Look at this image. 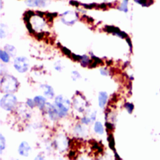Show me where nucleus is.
Returning a JSON list of instances; mask_svg holds the SVG:
<instances>
[{
    "mask_svg": "<svg viewBox=\"0 0 160 160\" xmlns=\"http://www.w3.org/2000/svg\"><path fill=\"white\" fill-rule=\"evenodd\" d=\"M18 82L16 78L11 75H5L1 81V89L2 92L11 93L18 88Z\"/></svg>",
    "mask_w": 160,
    "mask_h": 160,
    "instance_id": "obj_1",
    "label": "nucleus"
},
{
    "mask_svg": "<svg viewBox=\"0 0 160 160\" xmlns=\"http://www.w3.org/2000/svg\"><path fill=\"white\" fill-rule=\"evenodd\" d=\"M55 104L56 108L57 109L59 117H63L67 115L70 106V102L68 99L63 95H59L55 98Z\"/></svg>",
    "mask_w": 160,
    "mask_h": 160,
    "instance_id": "obj_2",
    "label": "nucleus"
},
{
    "mask_svg": "<svg viewBox=\"0 0 160 160\" xmlns=\"http://www.w3.org/2000/svg\"><path fill=\"white\" fill-rule=\"evenodd\" d=\"M17 104V99L13 95L7 94L3 97L0 102L1 108L6 111H10L14 108Z\"/></svg>",
    "mask_w": 160,
    "mask_h": 160,
    "instance_id": "obj_3",
    "label": "nucleus"
},
{
    "mask_svg": "<svg viewBox=\"0 0 160 160\" xmlns=\"http://www.w3.org/2000/svg\"><path fill=\"white\" fill-rule=\"evenodd\" d=\"M29 63L25 57L16 58L14 61V67L19 73L26 72L29 68Z\"/></svg>",
    "mask_w": 160,
    "mask_h": 160,
    "instance_id": "obj_4",
    "label": "nucleus"
},
{
    "mask_svg": "<svg viewBox=\"0 0 160 160\" xmlns=\"http://www.w3.org/2000/svg\"><path fill=\"white\" fill-rule=\"evenodd\" d=\"M63 18L61 21L63 23L67 25H72L74 24L77 19V15L76 13L71 11H66L64 14H63Z\"/></svg>",
    "mask_w": 160,
    "mask_h": 160,
    "instance_id": "obj_5",
    "label": "nucleus"
},
{
    "mask_svg": "<svg viewBox=\"0 0 160 160\" xmlns=\"http://www.w3.org/2000/svg\"><path fill=\"white\" fill-rule=\"evenodd\" d=\"M45 108L47 109V112L50 118L53 120H56L59 117L57 109L55 106H53L49 103H46L45 105Z\"/></svg>",
    "mask_w": 160,
    "mask_h": 160,
    "instance_id": "obj_6",
    "label": "nucleus"
},
{
    "mask_svg": "<svg viewBox=\"0 0 160 160\" xmlns=\"http://www.w3.org/2000/svg\"><path fill=\"white\" fill-rule=\"evenodd\" d=\"M86 103L85 99H83L81 96H76L74 99V106L75 108L79 112H83L85 109Z\"/></svg>",
    "mask_w": 160,
    "mask_h": 160,
    "instance_id": "obj_7",
    "label": "nucleus"
},
{
    "mask_svg": "<svg viewBox=\"0 0 160 160\" xmlns=\"http://www.w3.org/2000/svg\"><path fill=\"white\" fill-rule=\"evenodd\" d=\"M30 151H31V147L27 142L23 141L20 144L18 148V152L20 155L23 156H28Z\"/></svg>",
    "mask_w": 160,
    "mask_h": 160,
    "instance_id": "obj_8",
    "label": "nucleus"
},
{
    "mask_svg": "<svg viewBox=\"0 0 160 160\" xmlns=\"http://www.w3.org/2000/svg\"><path fill=\"white\" fill-rule=\"evenodd\" d=\"M56 146H57L58 149L61 150V151H64V150L67 148L68 141L65 136L62 135L59 136L57 138V139H56Z\"/></svg>",
    "mask_w": 160,
    "mask_h": 160,
    "instance_id": "obj_9",
    "label": "nucleus"
},
{
    "mask_svg": "<svg viewBox=\"0 0 160 160\" xmlns=\"http://www.w3.org/2000/svg\"><path fill=\"white\" fill-rule=\"evenodd\" d=\"M41 88L43 90V93L44 95L47 97L48 98L51 99L55 96L54 90L52 88L51 86H50L48 85H43L41 86Z\"/></svg>",
    "mask_w": 160,
    "mask_h": 160,
    "instance_id": "obj_10",
    "label": "nucleus"
},
{
    "mask_svg": "<svg viewBox=\"0 0 160 160\" xmlns=\"http://www.w3.org/2000/svg\"><path fill=\"white\" fill-rule=\"evenodd\" d=\"M107 99H108L107 93H106L105 91H101L99 93L98 103L100 108H103L105 107L106 101H107Z\"/></svg>",
    "mask_w": 160,
    "mask_h": 160,
    "instance_id": "obj_11",
    "label": "nucleus"
},
{
    "mask_svg": "<svg viewBox=\"0 0 160 160\" xmlns=\"http://www.w3.org/2000/svg\"><path fill=\"white\" fill-rule=\"evenodd\" d=\"M34 101L36 106L40 109H43L45 108L46 99L41 96H37L34 98Z\"/></svg>",
    "mask_w": 160,
    "mask_h": 160,
    "instance_id": "obj_12",
    "label": "nucleus"
},
{
    "mask_svg": "<svg viewBox=\"0 0 160 160\" xmlns=\"http://www.w3.org/2000/svg\"><path fill=\"white\" fill-rule=\"evenodd\" d=\"M5 50L8 53V55L11 56H15L16 54V49L12 45H6L5 46Z\"/></svg>",
    "mask_w": 160,
    "mask_h": 160,
    "instance_id": "obj_13",
    "label": "nucleus"
},
{
    "mask_svg": "<svg viewBox=\"0 0 160 160\" xmlns=\"http://www.w3.org/2000/svg\"><path fill=\"white\" fill-rule=\"evenodd\" d=\"M94 129L96 133H97L98 134H99V135H102V134H103V133H104V128H103L101 123L99 121L96 122L95 125Z\"/></svg>",
    "mask_w": 160,
    "mask_h": 160,
    "instance_id": "obj_14",
    "label": "nucleus"
},
{
    "mask_svg": "<svg viewBox=\"0 0 160 160\" xmlns=\"http://www.w3.org/2000/svg\"><path fill=\"white\" fill-rule=\"evenodd\" d=\"M9 55L8 53L6 51H3V50H1L0 51V58H1V60L5 63H8L9 61Z\"/></svg>",
    "mask_w": 160,
    "mask_h": 160,
    "instance_id": "obj_15",
    "label": "nucleus"
},
{
    "mask_svg": "<svg viewBox=\"0 0 160 160\" xmlns=\"http://www.w3.org/2000/svg\"><path fill=\"white\" fill-rule=\"evenodd\" d=\"M80 61H81V65L83 66H86L87 65L90 64V62H91V60L89 59V58L86 55H83L82 56L81 59L80 60Z\"/></svg>",
    "mask_w": 160,
    "mask_h": 160,
    "instance_id": "obj_16",
    "label": "nucleus"
},
{
    "mask_svg": "<svg viewBox=\"0 0 160 160\" xmlns=\"http://www.w3.org/2000/svg\"><path fill=\"white\" fill-rule=\"evenodd\" d=\"M6 147V141L5 138L3 137L2 135H0V153H2V151H3Z\"/></svg>",
    "mask_w": 160,
    "mask_h": 160,
    "instance_id": "obj_17",
    "label": "nucleus"
},
{
    "mask_svg": "<svg viewBox=\"0 0 160 160\" xmlns=\"http://www.w3.org/2000/svg\"><path fill=\"white\" fill-rule=\"evenodd\" d=\"M105 31L109 32V33H117L118 31H120V30L119 28L115 27V26H106L105 28Z\"/></svg>",
    "mask_w": 160,
    "mask_h": 160,
    "instance_id": "obj_18",
    "label": "nucleus"
},
{
    "mask_svg": "<svg viewBox=\"0 0 160 160\" xmlns=\"http://www.w3.org/2000/svg\"><path fill=\"white\" fill-rule=\"evenodd\" d=\"M108 141H109V147L111 148L112 149H115V141H114V138L112 136V135H109L108 137Z\"/></svg>",
    "mask_w": 160,
    "mask_h": 160,
    "instance_id": "obj_19",
    "label": "nucleus"
},
{
    "mask_svg": "<svg viewBox=\"0 0 160 160\" xmlns=\"http://www.w3.org/2000/svg\"><path fill=\"white\" fill-rule=\"evenodd\" d=\"M127 3H128L127 0H124V1H123V3H122V5H121V7L119 8V9L121 10V11H125V12H127L128 11Z\"/></svg>",
    "mask_w": 160,
    "mask_h": 160,
    "instance_id": "obj_20",
    "label": "nucleus"
},
{
    "mask_svg": "<svg viewBox=\"0 0 160 160\" xmlns=\"http://www.w3.org/2000/svg\"><path fill=\"white\" fill-rule=\"evenodd\" d=\"M71 77H72L73 79L74 80V81H76V80H77V79H78L79 78H81V75H80V74L78 71H73L72 73Z\"/></svg>",
    "mask_w": 160,
    "mask_h": 160,
    "instance_id": "obj_21",
    "label": "nucleus"
},
{
    "mask_svg": "<svg viewBox=\"0 0 160 160\" xmlns=\"http://www.w3.org/2000/svg\"><path fill=\"white\" fill-rule=\"evenodd\" d=\"M76 132L78 133V135H83L85 133V130L81 126H78L76 128Z\"/></svg>",
    "mask_w": 160,
    "mask_h": 160,
    "instance_id": "obj_22",
    "label": "nucleus"
},
{
    "mask_svg": "<svg viewBox=\"0 0 160 160\" xmlns=\"http://www.w3.org/2000/svg\"><path fill=\"white\" fill-rule=\"evenodd\" d=\"M125 107L126 108V109L128 110V111L129 113H131V112L133 111V109L134 108V106L133 105V104H131V103H126L125 104Z\"/></svg>",
    "mask_w": 160,
    "mask_h": 160,
    "instance_id": "obj_23",
    "label": "nucleus"
},
{
    "mask_svg": "<svg viewBox=\"0 0 160 160\" xmlns=\"http://www.w3.org/2000/svg\"><path fill=\"white\" fill-rule=\"evenodd\" d=\"M81 121L83 123V124H85V125H88L89 123H91L92 121V119L91 118H89V117H84L83 118H82L81 119Z\"/></svg>",
    "mask_w": 160,
    "mask_h": 160,
    "instance_id": "obj_24",
    "label": "nucleus"
},
{
    "mask_svg": "<svg viewBox=\"0 0 160 160\" xmlns=\"http://www.w3.org/2000/svg\"><path fill=\"white\" fill-rule=\"evenodd\" d=\"M55 68L57 70V71H61L62 69H63V66L61 65V62L60 61H58L56 63V64L55 65Z\"/></svg>",
    "mask_w": 160,
    "mask_h": 160,
    "instance_id": "obj_25",
    "label": "nucleus"
},
{
    "mask_svg": "<svg viewBox=\"0 0 160 160\" xmlns=\"http://www.w3.org/2000/svg\"><path fill=\"white\" fill-rule=\"evenodd\" d=\"M27 105L29 106L30 108L35 107V106L36 105H35V101H34V100H32V99H28V101H27Z\"/></svg>",
    "mask_w": 160,
    "mask_h": 160,
    "instance_id": "obj_26",
    "label": "nucleus"
},
{
    "mask_svg": "<svg viewBox=\"0 0 160 160\" xmlns=\"http://www.w3.org/2000/svg\"><path fill=\"white\" fill-rule=\"evenodd\" d=\"M26 27H27L28 29L29 30V31L31 33H35V31L33 30V29L32 28V26H31V23H30L29 21L26 22Z\"/></svg>",
    "mask_w": 160,
    "mask_h": 160,
    "instance_id": "obj_27",
    "label": "nucleus"
},
{
    "mask_svg": "<svg viewBox=\"0 0 160 160\" xmlns=\"http://www.w3.org/2000/svg\"><path fill=\"white\" fill-rule=\"evenodd\" d=\"M100 73L103 76H108V71L106 68H101L100 69Z\"/></svg>",
    "mask_w": 160,
    "mask_h": 160,
    "instance_id": "obj_28",
    "label": "nucleus"
},
{
    "mask_svg": "<svg viewBox=\"0 0 160 160\" xmlns=\"http://www.w3.org/2000/svg\"><path fill=\"white\" fill-rule=\"evenodd\" d=\"M3 28H3V25H1V38L5 37L6 35L5 29H4Z\"/></svg>",
    "mask_w": 160,
    "mask_h": 160,
    "instance_id": "obj_29",
    "label": "nucleus"
},
{
    "mask_svg": "<svg viewBox=\"0 0 160 160\" xmlns=\"http://www.w3.org/2000/svg\"><path fill=\"white\" fill-rule=\"evenodd\" d=\"M72 58L73 59L75 60V61H80L81 59V57L82 56H79V55H75V54H72Z\"/></svg>",
    "mask_w": 160,
    "mask_h": 160,
    "instance_id": "obj_30",
    "label": "nucleus"
},
{
    "mask_svg": "<svg viewBox=\"0 0 160 160\" xmlns=\"http://www.w3.org/2000/svg\"><path fill=\"white\" fill-rule=\"evenodd\" d=\"M62 51L63 53H64V54L66 55L67 56H70V55H71V51H70L68 49H67L65 47H63L62 48Z\"/></svg>",
    "mask_w": 160,
    "mask_h": 160,
    "instance_id": "obj_31",
    "label": "nucleus"
},
{
    "mask_svg": "<svg viewBox=\"0 0 160 160\" xmlns=\"http://www.w3.org/2000/svg\"><path fill=\"white\" fill-rule=\"evenodd\" d=\"M96 111L93 112L92 114L91 115V116H90V118H91L93 121H95V120L96 119Z\"/></svg>",
    "mask_w": 160,
    "mask_h": 160,
    "instance_id": "obj_32",
    "label": "nucleus"
},
{
    "mask_svg": "<svg viewBox=\"0 0 160 160\" xmlns=\"http://www.w3.org/2000/svg\"><path fill=\"white\" fill-rule=\"evenodd\" d=\"M83 6H85L86 8H88V9H91L93 7H94V6H96V5L95 4H91V5H83Z\"/></svg>",
    "mask_w": 160,
    "mask_h": 160,
    "instance_id": "obj_33",
    "label": "nucleus"
},
{
    "mask_svg": "<svg viewBox=\"0 0 160 160\" xmlns=\"http://www.w3.org/2000/svg\"><path fill=\"white\" fill-rule=\"evenodd\" d=\"M69 3L73 6H79V3L76 1H73V0H72V1H70Z\"/></svg>",
    "mask_w": 160,
    "mask_h": 160,
    "instance_id": "obj_34",
    "label": "nucleus"
},
{
    "mask_svg": "<svg viewBox=\"0 0 160 160\" xmlns=\"http://www.w3.org/2000/svg\"><path fill=\"white\" fill-rule=\"evenodd\" d=\"M36 36H37V38H38V39H41L43 38V36H44V33H38V34L36 35Z\"/></svg>",
    "mask_w": 160,
    "mask_h": 160,
    "instance_id": "obj_35",
    "label": "nucleus"
},
{
    "mask_svg": "<svg viewBox=\"0 0 160 160\" xmlns=\"http://www.w3.org/2000/svg\"><path fill=\"white\" fill-rule=\"evenodd\" d=\"M106 127H107V128L109 130H111L113 129V126L111 124H110V123H106Z\"/></svg>",
    "mask_w": 160,
    "mask_h": 160,
    "instance_id": "obj_36",
    "label": "nucleus"
},
{
    "mask_svg": "<svg viewBox=\"0 0 160 160\" xmlns=\"http://www.w3.org/2000/svg\"><path fill=\"white\" fill-rule=\"evenodd\" d=\"M26 15H28L29 17H31V16H33V15H35V13H34V12L33 11H28L27 13H26Z\"/></svg>",
    "mask_w": 160,
    "mask_h": 160,
    "instance_id": "obj_37",
    "label": "nucleus"
},
{
    "mask_svg": "<svg viewBox=\"0 0 160 160\" xmlns=\"http://www.w3.org/2000/svg\"><path fill=\"white\" fill-rule=\"evenodd\" d=\"M99 7L100 8H105L106 7V5L105 4V3H103V4H101L99 5Z\"/></svg>",
    "mask_w": 160,
    "mask_h": 160,
    "instance_id": "obj_38",
    "label": "nucleus"
},
{
    "mask_svg": "<svg viewBox=\"0 0 160 160\" xmlns=\"http://www.w3.org/2000/svg\"><path fill=\"white\" fill-rule=\"evenodd\" d=\"M38 13V16H43V15H45V13H43V12H41V11H38L37 12H36Z\"/></svg>",
    "mask_w": 160,
    "mask_h": 160,
    "instance_id": "obj_39",
    "label": "nucleus"
},
{
    "mask_svg": "<svg viewBox=\"0 0 160 160\" xmlns=\"http://www.w3.org/2000/svg\"><path fill=\"white\" fill-rule=\"evenodd\" d=\"M126 39H127V40H126V41H127V42L129 43V46H131V41H130V39H129V38H127Z\"/></svg>",
    "mask_w": 160,
    "mask_h": 160,
    "instance_id": "obj_40",
    "label": "nucleus"
}]
</instances>
